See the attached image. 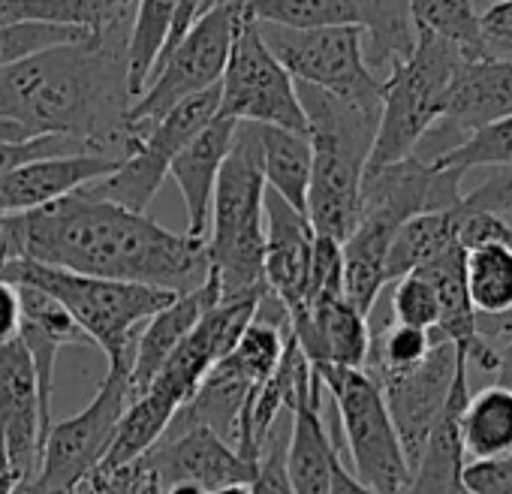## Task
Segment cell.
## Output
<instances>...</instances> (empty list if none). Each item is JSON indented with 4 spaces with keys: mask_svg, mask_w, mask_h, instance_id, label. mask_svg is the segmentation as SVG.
Segmentation results:
<instances>
[{
    "mask_svg": "<svg viewBox=\"0 0 512 494\" xmlns=\"http://www.w3.org/2000/svg\"><path fill=\"white\" fill-rule=\"evenodd\" d=\"M16 494H97L94 482L85 479L79 485H70V488H55V485H46L40 479H31V482H19Z\"/></svg>",
    "mask_w": 512,
    "mask_h": 494,
    "instance_id": "cell-42",
    "label": "cell"
},
{
    "mask_svg": "<svg viewBox=\"0 0 512 494\" xmlns=\"http://www.w3.org/2000/svg\"><path fill=\"white\" fill-rule=\"evenodd\" d=\"M392 317H395V323H404V326H413L422 332H431L437 326V296L425 275L410 272L395 281Z\"/></svg>",
    "mask_w": 512,
    "mask_h": 494,
    "instance_id": "cell-36",
    "label": "cell"
},
{
    "mask_svg": "<svg viewBox=\"0 0 512 494\" xmlns=\"http://www.w3.org/2000/svg\"><path fill=\"white\" fill-rule=\"evenodd\" d=\"M263 220H266L263 281H266V290L287 308V317L293 320L305 308L314 229L299 208L284 202L269 187L263 196Z\"/></svg>",
    "mask_w": 512,
    "mask_h": 494,
    "instance_id": "cell-16",
    "label": "cell"
},
{
    "mask_svg": "<svg viewBox=\"0 0 512 494\" xmlns=\"http://www.w3.org/2000/svg\"><path fill=\"white\" fill-rule=\"evenodd\" d=\"M323 380L317 368L299 386L290 407L287 437V476L296 494H332V473L338 464V443L323 422Z\"/></svg>",
    "mask_w": 512,
    "mask_h": 494,
    "instance_id": "cell-18",
    "label": "cell"
},
{
    "mask_svg": "<svg viewBox=\"0 0 512 494\" xmlns=\"http://www.w3.org/2000/svg\"><path fill=\"white\" fill-rule=\"evenodd\" d=\"M0 278L10 284H34L43 293H49L76 320V326L88 335V341L106 353L109 368H127V371H130V356L139 329L175 299L166 290L76 275L34 260L4 263L0 266Z\"/></svg>",
    "mask_w": 512,
    "mask_h": 494,
    "instance_id": "cell-5",
    "label": "cell"
},
{
    "mask_svg": "<svg viewBox=\"0 0 512 494\" xmlns=\"http://www.w3.org/2000/svg\"><path fill=\"white\" fill-rule=\"evenodd\" d=\"M235 121L214 118L169 166L172 181L181 190L184 208H187V232L196 241H205L208 223H211V196L217 184V172L226 160V151L232 145Z\"/></svg>",
    "mask_w": 512,
    "mask_h": 494,
    "instance_id": "cell-22",
    "label": "cell"
},
{
    "mask_svg": "<svg viewBox=\"0 0 512 494\" xmlns=\"http://www.w3.org/2000/svg\"><path fill=\"white\" fill-rule=\"evenodd\" d=\"M497 383L500 386H506V389H512V338L497 350Z\"/></svg>",
    "mask_w": 512,
    "mask_h": 494,
    "instance_id": "cell-45",
    "label": "cell"
},
{
    "mask_svg": "<svg viewBox=\"0 0 512 494\" xmlns=\"http://www.w3.org/2000/svg\"><path fill=\"white\" fill-rule=\"evenodd\" d=\"M329 299H344V257H341L338 241L314 232V251H311V269H308L302 314H308V308L329 302ZM302 314H296V317H302Z\"/></svg>",
    "mask_w": 512,
    "mask_h": 494,
    "instance_id": "cell-35",
    "label": "cell"
},
{
    "mask_svg": "<svg viewBox=\"0 0 512 494\" xmlns=\"http://www.w3.org/2000/svg\"><path fill=\"white\" fill-rule=\"evenodd\" d=\"M175 10H178V0H136L130 34H127V91H130V100H136L145 91V85L154 73V64L160 61V55L169 43Z\"/></svg>",
    "mask_w": 512,
    "mask_h": 494,
    "instance_id": "cell-28",
    "label": "cell"
},
{
    "mask_svg": "<svg viewBox=\"0 0 512 494\" xmlns=\"http://www.w3.org/2000/svg\"><path fill=\"white\" fill-rule=\"evenodd\" d=\"M0 440L19 479L31 482L40 473L46 425L40 413L37 374L19 338L0 344Z\"/></svg>",
    "mask_w": 512,
    "mask_h": 494,
    "instance_id": "cell-15",
    "label": "cell"
},
{
    "mask_svg": "<svg viewBox=\"0 0 512 494\" xmlns=\"http://www.w3.org/2000/svg\"><path fill=\"white\" fill-rule=\"evenodd\" d=\"M458 437L464 449V461L500 458L512 452V389L494 383L467 398Z\"/></svg>",
    "mask_w": 512,
    "mask_h": 494,
    "instance_id": "cell-25",
    "label": "cell"
},
{
    "mask_svg": "<svg viewBox=\"0 0 512 494\" xmlns=\"http://www.w3.org/2000/svg\"><path fill=\"white\" fill-rule=\"evenodd\" d=\"M464 284L476 314H512V247L485 241L464 251Z\"/></svg>",
    "mask_w": 512,
    "mask_h": 494,
    "instance_id": "cell-29",
    "label": "cell"
},
{
    "mask_svg": "<svg viewBox=\"0 0 512 494\" xmlns=\"http://www.w3.org/2000/svg\"><path fill=\"white\" fill-rule=\"evenodd\" d=\"M287 437H290V425L284 434H278V428H272L263 458L256 464V473L250 479V494H296L287 476Z\"/></svg>",
    "mask_w": 512,
    "mask_h": 494,
    "instance_id": "cell-37",
    "label": "cell"
},
{
    "mask_svg": "<svg viewBox=\"0 0 512 494\" xmlns=\"http://www.w3.org/2000/svg\"><path fill=\"white\" fill-rule=\"evenodd\" d=\"M22 329V305H19V290L0 278V344H10L19 338Z\"/></svg>",
    "mask_w": 512,
    "mask_h": 494,
    "instance_id": "cell-41",
    "label": "cell"
},
{
    "mask_svg": "<svg viewBox=\"0 0 512 494\" xmlns=\"http://www.w3.org/2000/svg\"><path fill=\"white\" fill-rule=\"evenodd\" d=\"M208 494H250V482H229V485H220Z\"/></svg>",
    "mask_w": 512,
    "mask_h": 494,
    "instance_id": "cell-47",
    "label": "cell"
},
{
    "mask_svg": "<svg viewBox=\"0 0 512 494\" xmlns=\"http://www.w3.org/2000/svg\"><path fill=\"white\" fill-rule=\"evenodd\" d=\"M256 142H260V166H263L266 187L305 214L311 166H314V148L308 133L256 124Z\"/></svg>",
    "mask_w": 512,
    "mask_h": 494,
    "instance_id": "cell-24",
    "label": "cell"
},
{
    "mask_svg": "<svg viewBox=\"0 0 512 494\" xmlns=\"http://www.w3.org/2000/svg\"><path fill=\"white\" fill-rule=\"evenodd\" d=\"M479 34L488 58L512 61V0H497L479 16Z\"/></svg>",
    "mask_w": 512,
    "mask_h": 494,
    "instance_id": "cell-40",
    "label": "cell"
},
{
    "mask_svg": "<svg viewBox=\"0 0 512 494\" xmlns=\"http://www.w3.org/2000/svg\"><path fill=\"white\" fill-rule=\"evenodd\" d=\"M455 494H470V491H467V488H464V485H461V488H458V491H455Z\"/></svg>",
    "mask_w": 512,
    "mask_h": 494,
    "instance_id": "cell-48",
    "label": "cell"
},
{
    "mask_svg": "<svg viewBox=\"0 0 512 494\" xmlns=\"http://www.w3.org/2000/svg\"><path fill=\"white\" fill-rule=\"evenodd\" d=\"M440 169H458V172H470L479 166H512V118L485 124L479 130H473L461 145H455L452 151L440 154L437 160H428Z\"/></svg>",
    "mask_w": 512,
    "mask_h": 494,
    "instance_id": "cell-34",
    "label": "cell"
},
{
    "mask_svg": "<svg viewBox=\"0 0 512 494\" xmlns=\"http://www.w3.org/2000/svg\"><path fill=\"white\" fill-rule=\"evenodd\" d=\"M449 247L458 244V214L455 208L446 211H425L410 217L392 238L389 257H386V278L395 284L398 278L428 266L440 254H446Z\"/></svg>",
    "mask_w": 512,
    "mask_h": 494,
    "instance_id": "cell-26",
    "label": "cell"
},
{
    "mask_svg": "<svg viewBox=\"0 0 512 494\" xmlns=\"http://www.w3.org/2000/svg\"><path fill=\"white\" fill-rule=\"evenodd\" d=\"M416 34H431L452 43L464 61L488 58L479 34L476 0H410Z\"/></svg>",
    "mask_w": 512,
    "mask_h": 494,
    "instance_id": "cell-31",
    "label": "cell"
},
{
    "mask_svg": "<svg viewBox=\"0 0 512 494\" xmlns=\"http://www.w3.org/2000/svg\"><path fill=\"white\" fill-rule=\"evenodd\" d=\"M217 109H220L217 85L184 100L181 106L166 112L160 121H154L139 136V145L133 148V154L124 157L112 175L88 184L85 190L97 199H106L127 211L145 214V208L157 196L160 184L169 178L172 160L217 118Z\"/></svg>",
    "mask_w": 512,
    "mask_h": 494,
    "instance_id": "cell-11",
    "label": "cell"
},
{
    "mask_svg": "<svg viewBox=\"0 0 512 494\" xmlns=\"http://www.w3.org/2000/svg\"><path fill=\"white\" fill-rule=\"evenodd\" d=\"M290 332L314 368H353L362 371L371 350L368 317H362L347 299H329L308 314L290 320Z\"/></svg>",
    "mask_w": 512,
    "mask_h": 494,
    "instance_id": "cell-20",
    "label": "cell"
},
{
    "mask_svg": "<svg viewBox=\"0 0 512 494\" xmlns=\"http://www.w3.org/2000/svg\"><path fill=\"white\" fill-rule=\"evenodd\" d=\"M461 485L470 494H512V452L500 458L464 461Z\"/></svg>",
    "mask_w": 512,
    "mask_h": 494,
    "instance_id": "cell-39",
    "label": "cell"
},
{
    "mask_svg": "<svg viewBox=\"0 0 512 494\" xmlns=\"http://www.w3.org/2000/svg\"><path fill=\"white\" fill-rule=\"evenodd\" d=\"M244 16L284 31L359 28L353 0H244Z\"/></svg>",
    "mask_w": 512,
    "mask_h": 494,
    "instance_id": "cell-30",
    "label": "cell"
},
{
    "mask_svg": "<svg viewBox=\"0 0 512 494\" xmlns=\"http://www.w3.org/2000/svg\"><path fill=\"white\" fill-rule=\"evenodd\" d=\"M256 25V22H253ZM269 52L299 85L320 88L338 100L380 109L383 79L365 61L362 28H323V31H284L256 25Z\"/></svg>",
    "mask_w": 512,
    "mask_h": 494,
    "instance_id": "cell-9",
    "label": "cell"
},
{
    "mask_svg": "<svg viewBox=\"0 0 512 494\" xmlns=\"http://www.w3.org/2000/svg\"><path fill=\"white\" fill-rule=\"evenodd\" d=\"M461 205L470 211H485L491 217H500L512 226V166H500L491 178H485L479 187L461 196Z\"/></svg>",
    "mask_w": 512,
    "mask_h": 494,
    "instance_id": "cell-38",
    "label": "cell"
},
{
    "mask_svg": "<svg viewBox=\"0 0 512 494\" xmlns=\"http://www.w3.org/2000/svg\"><path fill=\"white\" fill-rule=\"evenodd\" d=\"M365 34V61L374 70L404 61L416 46L410 0H353Z\"/></svg>",
    "mask_w": 512,
    "mask_h": 494,
    "instance_id": "cell-27",
    "label": "cell"
},
{
    "mask_svg": "<svg viewBox=\"0 0 512 494\" xmlns=\"http://www.w3.org/2000/svg\"><path fill=\"white\" fill-rule=\"evenodd\" d=\"M266 178L260 166L256 124H235L232 145L217 172L211 196V223L205 235V257L220 299L266 290Z\"/></svg>",
    "mask_w": 512,
    "mask_h": 494,
    "instance_id": "cell-4",
    "label": "cell"
},
{
    "mask_svg": "<svg viewBox=\"0 0 512 494\" xmlns=\"http://www.w3.org/2000/svg\"><path fill=\"white\" fill-rule=\"evenodd\" d=\"M253 392H256V383H250L229 359H220L205 374V380L199 383L193 398L175 413L166 434H178L193 425H202V428H211L220 440H226L235 449L238 425H241V416H244Z\"/></svg>",
    "mask_w": 512,
    "mask_h": 494,
    "instance_id": "cell-23",
    "label": "cell"
},
{
    "mask_svg": "<svg viewBox=\"0 0 512 494\" xmlns=\"http://www.w3.org/2000/svg\"><path fill=\"white\" fill-rule=\"evenodd\" d=\"M127 34L91 37L0 70V118L28 136H67L88 154L124 160L139 139L127 124Z\"/></svg>",
    "mask_w": 512,
    "mask_h": 494,
    "instance_id": "cell-2",
    "label": "cell"
},
{
    "mask_svg": "<svg viewBox=\"0 0 512 494\" xmlns=\"http://www.w3.org/2000/svg\"><path fill=\"white\" fill-rule=\"evenodd\" d=\"M461 52L431 34H416L413 52L389 67L383 79L380 124L365 169H380L416 154L419 142L443 118Z\"/></svg>",
    "mask_w": 512,
    "mask_h": 494,
    "instance_id": "cell-6",
    "label": "cell"
},
{
    "mask_svg": "<svg viewBox=\"0 0 512 494\" xmlns=\"http://www.w3.org/2000/svg\"><path fill=\"white\" fill-rule=\"evenodd\" d=\"M13 260L142 284L172 296L193 293L211 278L205 241L97 199L85 187L37 211L4 217L0 266Z\"/></svg>",
    "mask_w": 512,
    "mask_h": 494,
    "instance_id": "cell-1",
    "label": "cell"
},
{
    "mask_svg": "<svg viewBox=\"0 0 512 494\" xmlns=\"http://www.w3.org/2000/svg\"><path fill=\"white\" fill-rule=\"evenodd\" d=\"M332 494H374V491L365 488V485L341 464V458H338L335 473H332Z\"/></svg>",
    "mask_w": 512,
    "mask_h": 494,
    "instance_id": "cell-43",
    "label": "cell"
},
{
    "mask_svg": "<svg viewBox=\"0 0 512 494\" xmlns=\"http://www.w3.org/2000/svg\"><path fill=\"white\" fill-rule=\"evenodd\" d=\"M220 302L217 284L208 278L199 290L175 296L166 308H160L136 335L133 356H130V374H127V392L130 401L139 398L151 380L160 374L166 359L181 347V341L193 332V326L202 320V314Z\"/></svg>",
    "mask_w": 512,
    "mask_h": 494,
    "instance_id": "cell-21",
    "label": "cell"
},
{
    "mask_svg": "<svg viewBox=\"0 0 512 494\" xmlns=\"http://www.w3.org/2000/svg\"><path fill=\"white\" fill-rule=\"evenodd\" d=\"M241 10L244 0L208 10L169 52L160 55L145 91L130 103L127 112V124L136 139L184 100L220 85Z\"/></svg>",
    "mask_w": 512,
    "mask_h": 494,
    "instance_id": "cell-8",
    "label": "cell"
},
{
    "mask_svg": "<svg viewBox=\"0 0 512 494\" xmlns=\"http://www.w3.org/2000/svg\"><path fill=\"white\" fill-rule=\"evenodd\" d=\"M166 494H208V491L202 485H196V482H175V485L166 488Z\"/></svg>",
    "mask_w": 512,
    "mask_h": 494,
    "instance_id": "cell-46",
    "label": "cell"
},
{
    "mask_svg": "<svg viewBox=\"0 0 512 494\" xmlns=\"http://www.w3.org/2000/svg\"><path fill=\"white\" fill-rule=\"evenodd\" d=\"M512 118V61L479 58L464 61L452 79L449 103L443 118L419 142V160H437L440 154L461 145L473 130Z\"/></svg>",
    "mask_w": 512,
    "mask_h": 494,
    "instance_id": "cell-14",
    "label": "cell"
},
{
    "mask_svg": "<svg viewBox=\"0 0 512 494\" xmlns=\"http://www.w3.org/2000/svg\"><path fill=\"white\" fill-rule=\"evenodd\" d=\"M428 350H431V332L392 320L380 326L377 335H371V350H368V362L362 371L371 380L383 374H398V371L416 368L428 356Z\"/></svg>",
    "mask_w": 512,
    "mask_h": 494,
    "instance_id": "cell-32",
    "label": "cell"
},
{
    "mask_svg": "<svg viewBox=\"0 0 512 494\" xmlns=\"http://www.w3.org/2000/svg\"><path fill=\"white\" fill-rule=\"evenodd\" d=\"M461 362H467V359L443 335H437L431 329V350L416 368H407L398 374H383L374 380L380 386L383 404L398 431V440H401L410 470L416 467L437 419L446 410V401H449V392H452Z\"/></svg>",
    "mask_w": 512,
    "mask_h": 494,
    "instance_id": "cell-13",
    "label": "cell"
},
{
    "mask_svg": "<svg viewBox=\"0 0 512 494\" xmlns=\"http://www.w3.org/2000/svg\"><path fill=\"white\" fill-rule=\"evenodd\" d=\"M127 374V368H109L106 380L82 413L52 422L43 443L40 473L34 479L55 488H70L97 473L130 404Z\"/></svg>",
    "mask_w": 512,
    "mask_h": 494,
    "instance_id": "cell-12",
    "label": "cell"
},
{
    "mask_svg": "<svg viewBox=\"0 0 512 494\" xmlns=\"http://www.w3.org/2000/svg\"><path fill=\"white\" fill-rule=\"evenodd\" d=\"M323 389L332 395L338 425L353 461V476L374 494H407L410 464L398 431L383 404L380 386L353 368H317Z\"/></svg>",
    "mask_w": 512,
    "mask_h": 494,
    "instance_id": "cell-7",
    "label": "cell"
},
{
    "mask_svg": "<svg viewBox=\"0 0 512 494\" xmlns=\"http://www.w3.org/2000/svg\"><path fill=\"white\" fill-rule=\"evenodd\" d=\"M19 482H22V479H19L13 461H10V452H7L4 440H0V494H16Z\"/></svg>",
    "mask_w": 512,
    "mask_h": 494,
    "instance_id": "cell-44",
    "label": "cell"
},
{
    "mask_svg": "<svg viewBox=\"0 0 512 494\" xmlns=\"http://www.w3.org/2000/svg\"><path fill=\"white\" fill-rule=\"evenodd\" d=\"M94 34L79 31V28H64V25H40V22H13L0 25V70L22 64L28 58H37L43 52L61 49V46H76L91 40Z\"/></svg>",
    "mask_w": 512,
    "mask_h": 494,
    "instance_id": "cell-33",
    "label": "cell"
},
{
    "mask_svg": "<svg viewBox=\"0 0 512 494\" xmlns=\"http://www.w3.org/2000/svg\"><path fill=\"white\" fill-rule=\"evenodd\" d=\"M220 118L235 124H269L308 133L293 76L269 52L256 25L244 16L235 25L229 58L220 76Z\"/></svg>",
    "mask_w": 512,
    "mask_h": 494,
    "instance_id": "cell-10",
    "label": "cell"
},
{
    "mask_svg": "<svg viewBox=\"0 0 512 494\" xmlns=\"http://www.w3.org/2000/svg\"><path fill=\"white\" fill-rule=\"evenodd\" d=\"M296 91L314 148L305 217L317 235L344 244L359 223L362 178L374 148L380 109L356 106L299 82Z\"/></svg>",
    "mask_w": 512,
    "mask_h": 494,
    "instance_id": "cell-3",
    "label": "cell"
},
{
    "mask_svg": "<svg viewBox=\"0 0 512 494\" xmlns=\"http://www.w3.org/2000/svg\"><path fill=\"white\" fill-rule=\"evenodd\" d=\"M121 160L100 154H70L25 163L0 175V217L28 214L55 199H64L118 169Z\"/></svg>",
    "mask_w": 512,
    "mask_h": 494,
    "instance_id": "cell-19",
    "label": "cell"
},
{
    "mask_svg": "<svg viewBox=\"0 0 512 494\" xmlns=\"http://www.w3.org/2000/svg\"><path fill=\"white\" fill-rule=\"evenodd\" d=\"M142 458L151 464L163 488L175 482H196L205 491H214L229 482H250L256 473L226 440L202 425L163 434Z\"/></svg>",
    "mask_w": 512,
    "mask_h": 494,
    "instance_id": "cell-17",
    "label": "cell"
}]
</instances>
